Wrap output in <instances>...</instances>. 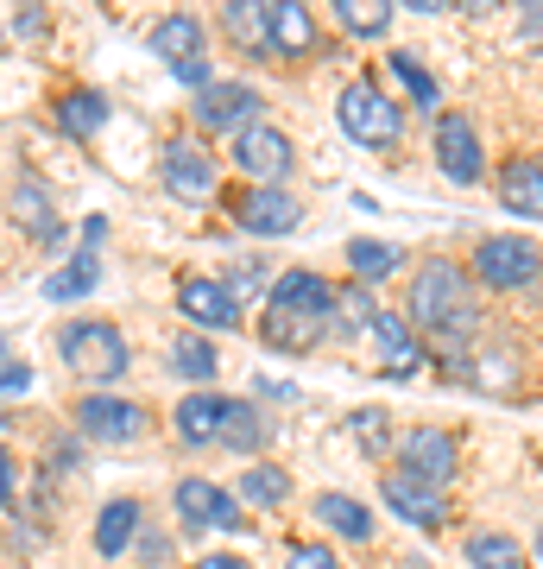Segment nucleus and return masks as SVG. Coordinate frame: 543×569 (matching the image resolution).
Masks as SVG:
<instances>
[{"label":"nucleus","instance_id":"obj_17","mask_svg":"<svg viewBox=\"0 0 543 569\" xmlns=\"http://www.w3.org/2000/svg\"><path fill=\"white\" fill-rule=\"evenodd\" d=\"M366 348H373V361L385 373H418V361H423V342H418V329L404 323V310H380L373 329H366Z\"/></svg>","mask_w":543,"mask_h":569},{"label":"nucleus","instance_id":"obj_42","mask_svg":"<svg viewBox=\"0 0 543 569\" xmlns=\"http://www.w3.org/2000/svg\"><path fill=\"white\" fill-rule=\"evenodd\" d=\"M82 241L101 247V241H108V222H101V216H89V222H82Z\"/></svg>","mask_w":543,"mask_h":569},{"label":"nucleus","instance_id":"obj_5","mask_svg":"<svg viewBox=\"0 0 543 569\" xmlns=\"http://www.w3.org/2000/svg\"><path fill=\"white\" fill-rule=\"evenodd\" d=\"M430 152H436V171L449 183H481L486 178V152H481V127L467 108H443L436 127H430Z\"/></svg>","mask_w":543,"mask_h":569},{"label":"nucleus","instance_id":"obj_11","mask_svg":"<svg viewBox=\"0 0 543 569\" xmlns=\"http://www.w3.org/2000/svg\"><path fill=\"white\" fill-rule=\"evenodd\" d=\"M260 108H265V96L253 89V82L215 77V82L197 96V102H190V114H197L202 133H247V127L260 121Z\"/></svg>","mask_w":543,"mask_h":569},{"label":"nucleus","instance_id":"obj_16","mask_svg":"<svg viewBox=\"0 0 543 569\" xmlns=\"http://www.w3.org/2000/svg\"><path fill=\"white\" fill-rule=\"evenodd\" d=\"M234 406L241 399H228V392H190L178 411H171V425H178V437L190 449H209V443H222V430H228V418H234Z\"/></svg>","mask_w":543,"mask_h":569},{"label":"nucleus","instance_id":"obj_44","mask_svg":"<svg viewBox=\"0 0 543 569\" xmlns=\"http://www.w3.org/2000/svg\"><path fill=\"white\" fill-rule=\"evenodd\" d=\"M0 430H7V411H0Z\"/></svg>","mask_w":543,"mask_h":569},{"label":"nucleus","instance_id":"obj_34","mask_svg":"<svg viewBox=\"0 0 543 569\" xmlns=\"http://www.w3.org/2000/svg\"><path fill=\"white\" fill-rule=\"evenodd\" d=\"M260 437H265V418H260V406H234V418H228V430H222V443L228 449H241V456H253L260 449Z\"/></svg>","mask_w":543,"mask_h":569},{"label":"nucleus","instance_id":"obj_30","mask_svg":"<svg viewBox=\"0 0 543 569\" xmlns=\"http://www.w3.org/2000/svg\"><path fill=\"white\" fill-rule=\"evenodd\" d=\"M13 216H26L39 241H58V216H51V197H44V183H39V178L13 183Z\"/></svg>","mask_w":543,"mask_h":569},{"label":"nucleus","instance_id":"obj_2","mask_svg":"<svg viewBox=\"0 0 543 569\" xmlns=\"http://www.w3.org/2000/svg\"><path fill=\"white\" fill-rule=\"evenodd\" d=\"M404 323L423 329L449 355H462L467 329H474V272L462 260H423L404 291Z\"/></svg>","mask_w":543,"mask_h":569},{"label":"nucleus","instance_id":"obj_1","mask_svg":"<svg viewBox=\"0 0 543 569\" xmlns=\"http://www.w3.org/2000/svg\"><path fill=\"white\" fill-rule=\"evenodd\" d=\"M322 336H335V279H322L310 266L279 272L260 305V342L279 355H310Z\"/></svg>","mask_w":543,"mask_h":569},{"label":"nucleus","instance_id":"obj_21","mask_svg":"<svg viewBox=\"0 0 543 569\" xmlns=\"http://www.w3.org/2000/svg\"><path fill=\"white\" fill-rule=\"evenodd\" d=\"M500 203L512 216L543 222V159H505L500 164Z\"/></svg>","mask_w":543,"mask_h":569},{"label":"nucleus","instance_id":"obj_6","mask_svg":"<svg viewBox=\"0 0 543 569\" xmlns=\"http://www.w3.org/2000/svg\"><path fill=\"white\" fill-rule=\"evenodd\" d=\"M537 272H543V253L524 234H486V241H474V279L486 291H524V284H537Z\"/></svg>","mask_w":543,"mask_h":569},{"label":"nucleus","instance_id":"obj_23","mask_svg":"<svg viewBox=\"0 0 543 569\" xmlns=\"http://www.w3.org/2000/svg\"><path fill=\"white\" fill-rule=\"evenodd\" d=\"M140 512L145 507L133 500V493H127V500H108V507L95 512V550L108 557V563L133 550V538H140Z\"/></svg>","mask_w":543,"mask_h":569},{"label":"nucleus","instance_id":"obj_10","mask_svg":"<svg viewBox=\"0 0 543 569\" xmlns=\"http://www.w3.org/2000/svg\"><path fill=\"white\" fill-rule=\"evenodd\" d=\"M77 430L89 443H140L145 437V406L140 399H121V392H82L70 406Z\"/></svg>","mask_w":543,"mask_h":569},{"label":"nucleus","instance_id":"obj_15","mask_svg":"<svg viewBox=\"0 0 543 569\" xmlns=\"http://www.w3.org/2000/svg\"><path fill=\"white\" fill-rule=\"evenodd\" d=\"M380 493H385V507L399 512L404 526H423V531H443L449 526V493L430 488V481H418V475H404V468L385 475Z\"/></svg>","mask_w":543,"mask_h":569},{"label":"nucleus","instance_id":"obj_22","mask_svg":"<svg viewBox=\"0 0 543 569\" xmlns=\"http://www.w3.org/2000/svg\"><path fill=\"white\" fill-rule=\"evenodd\" d=\"M222 32H228V44H241L253 58H272V7H260V0L222 7Z\"/></svg>","mask_w":543,"mask_h":569},{"label":"nucleus","instance_id":"obj_27","mask_svg":"<svg viewBox=\"0 0 543 569\" xmlns=\"http://www.w3.org/2000/svg\"><path fill=\"white\" fill-rule=\"evenodd\" d=\"M58 121L77 133V140H95L101 127H108V102H101L95 89H70V96H58Z\"/></svg>","mask_w":543,"mask_h":569},{"label":"nucleus","instance_id":"obj_28","mask_svg":"<svg viewBox=\"0 0 543 569\" xmlns=\"http://www.w3.org/2000/svg\"><path fill=\"white\" fill-rule=\"evenodd\" d=\"M348 266H354V279L361 284H380V279H392L404 266V247H392V241H348Z\"/></svg>","mask_w":543,"mask_h":569},{"label":"nucleus","instance_id":"obj_20","mask_svg":"<svg viewBox=\"0 0 543 569\" xmlns=\"http://www.w3.org/2000/svg\"><path fill=\"white\" fill-rule=\"evenodd\" d=\"M164 367L178 373V380H190V387H209V380H222V348L209 342V336H171V348H164Z\"/></svg>","mask_w":543,"mask_h":569},{"label":"nucleus","instance_id":"obj_33","mask_svg":"<svg viewBox=\"0 0 543 569\" xmlns=\"http://www.w3.org/2000/svg\"><path fill=\"white\" fill-rule=\"evenodd\" d=\"M335 26L354 32V39H385L392 26V7H366V0H335Z\"/></svg>","mask_w":543,"mask_h":569},{"label":"nucleus","instance_id":"obj_39","mask_svg":"<svg viewBox=\"0 0 543 569\" xmlns=\"http://www.w3.org/2000/svg\"><path fill=\"white\" fill-rule=\"evenodd\" d=\"M70 468H82V443L58 437V443H51V475H70Z\"/></svg>","mask_w":543,"mask_h":569},{"label":"nucleus","instance_id":"obj_18","mask_svg":"<svg viewBox=\"0 0 543 569\" xmlns=\"http://www.w3.org/2000/svg\"><path fill=\"white\" fill-rule=\"evenodd\" d=\"M316 44H322L316 13L298 7V0H279V7H272V58H284V63L316 58Z\"/></svg>","mask_w":543,"mask_h":569},{"label":"nucleus","instance_id":"obj_32","mask_svg":"<svg viewBox=\"0 0 543 569\" xmlns=\"http://www.w3.org/2000/svg\"><path fill=\"white\" fill-rule=\"evenodd\" d=\"M380 317V298H373V284H335V329H373Z\"/></svg>","mask_w":543,"mask_h":569},{"label":"nucleus","instance_id":"obj_45","mask_svg":"<svg viewBox=\"0 0 543 569\" xmlns=\"http://www.w3.org/2000/svg\"><path fill=\"white\" fill-rule=\"evenodd\" d=\"M0 348H7V336H0Z\"/></svg>","mask_w":543,"mask_h":569},{"label":"nucleus","instance_id":"obj_35","mask_svg":"<svg viewBox=\"0 0 543 569\" xmlns=\"http://www.w3.org/2000/svg\"><path fill=\"white\" fill-rule=\"evenodd\" d=\"M228 291H234V305H265V291H272V284H265V266L260 260H241V272H234V279H228Z\"/></svg>","mask_w":543,"mask_h":569},{"label":"nucleus","instance_id":"obj_12","mask_svg":"<svg viewBox=\"0 0 543 569\" xmlns=\"http://www.w3.org/2000/svg\"><path fill=\"white\" fill-rule=\"evenodd\" d=\"M399 468L404 475H418L430 488H449L455 481V468H462V443H455V430L443 425H418L399 437Z\"/></svg>","mask_w":543,"mask_h":569},{"label":"nucleus","instance_id":"obj_4","mask_svg":"<svg viewBox=\"0 0 543 569\" xmlns=\"http://www.w3.org/2000/svg\"><path fill=\"white\" fill-rule=\"evenodd\" d=\"M335 121H342V133L354 146H366V152H392V146L404 140V108L392 102L373 77L348 82L342 102H335Z\"/></svg>","mask_w":543,"mask_h":569},{"label":"nucleus","instance_id":"obj_41","mask_svg":"<svg viewBox=\"0 0 543 569\" xmlns=\"http://www.w3.org/2000/svg\"><path fill=\"white\" fill-rule=\"evenodd\" d=\"M190 569H253L247 557H234V550H209V557H197Z\"/></svg>","mask_w":543,"mask_h":569},{"label":"nucleus","instance_id":"obj_37","mask_svg":"<svg viewBox=\"0 0 543 569\" xmlns=\"http://www.w3.org/2000/svg\"><path fill=\"white\" fill-rule=\"evenodd\" d=\"M20 500V462H13V449L0 443V512H13Z\"/></svg>","mask_w":543,"mask_h":569},{"label":"nucleus","instance_id":"obj_9","mask_svg":"<svg viewBox=\"0 0 543 569\" xmlns=\"http://www.w3.org/2000/svg\"><path fill=\"white\" fill-rule=\"evenodd\" d=\"M171 507L183 512V526H190V531H247V526H253L247 507L234 500V488L209 481V475H183L178 493H171Z\"/></svg>","mask_w":543,"mask_h":569},{"label":"nucleus","instance_id":"obj_7","mask_svg":"<svg viewBox=\"0 0 543 569\" xmlns=\"http://www.w3.org/2000/svg\"><path fill=\"white\" fill-rule=\"evenodd\" d=\"M234 171H241L247 183H272V190H284V178L298 171V146H291L284 127L253 121L247 133H234Z\"/></svg>","mask_w":543,"mask_h":569},{"label":"nucleus","instance_id":"obj_40","mask_svg":"<svg viewBox=\"0 0 543 569\" xmlns=\"http://www.w3.org/2000/svg\"><path fill=\"white\" fill-rule=\"evenodd\" d=\"M26 387H32V367H13V361H0V392H26Z\"/></svg>","mask_w":543,"mask_h":569},{"label":"nucleus","instance_id":"obj_29","mask_svg":"<svg viewBox=\"0 0 543 569\" xmlns=\"http://www.w3.org/2000/svg\"><path fill=\"white\" fill-rule=\"evenodd\" d=\"M467 563L474 569H524V545L505 531H467Z\"/></svg>","mask_w":543,"mask_h":569},{"label":"nucleus","instance_id":"obj_19","mask_svg":"<svg viewBox=\"0 0 543 569\" xmlns=\"http://www.w3.org/2000/svg\"><path fill=\"white\" fill-rule=\"evenodd\" d=\"M322 519V526L335 531V538H348V545H373V531H380V519H373V507L366 500H354V493H316V507H310Z\"/></svg>","mask_w":543,"mask_h":569},{"label":"nucleus","instance_id":"obj_38","mask_svg":"<svg viewBox=\"0 0 543 569\" xmlns=\"http://www.w3.org/2000/svg\"><path fill=\"white\" fill-rule=\"evenodd\" d=\"M284 569H342V557H335L329 545H298Z\"/></svg>","mask_w":543,"mask_h":569},{"label":"nucleus","instance_id":"obj_26","mask_svg":"<svg viewBox=\"0 0 543 569\" xmlns=\"http://www.w3.org/2000/svg\"><path fill=\"white\" fill-rule=\"evenodd\" d=\"M95 284H101V260H95V247H82V253H70V266H58L44 279V298L51 305H70V298H89Z\"/></svg>","mask_w":543,"mask_h":569},{"label":"nucleus","instance_id":"obj_14","mask_svg":"<svg viewBox=\"0 0 543 569\" xmlns=\"http://www.w3.org/2000/svg\"><path fill=\"white\" fill-rule=\"evenodd\" d=\"M178 310L197 323V336H209V329H241V305H234V291H228V279H209V272H190V279H178Z\"/></svg>","mask_w":543,"mask_h":569},{"label":"nucleus","instance_id":"obj_43","mask_svg":"<svg viewBox=\"0 0 543 569\" xmlns=\"http://www.w3.org/2000/svg\"><path fill=\"white\" fill-rule=\"evenodd\" d=\"M537 563H543V531H537Z\"/></svg>","mask_w":543,"mask_h":569},{"label":"nucleus","instance_id":"obj_36","mask_svg":"<svg viewBox=\"0 0 543 569\" xmlns=\"http://www.w3.org/2000/svg\"><path fill=\"white\" fill-rule=\"evenodd\" d=\"M171 77H178L183 89H197V96H202V89L215 82V63H209V58H183V63H171Z\"/></svg>","mask_w":543,"mask_h":569},{"label":"nucleus","instance_id":"obj_13","mask_svg":"<svg viewBox=\"0 0 543 569\" xmlns=\"http://www.w3.org/2000/svg\"><path fill=\"white\" fill-rule=\"evenodd\" d=\"M164 190L171 197H183V203H209L215 197V178H222V164H215V152L197 140V133H183V140L164 146Z\"/></svg>","mask_w":543,"mask_h":569},{"label":"nucleus","instance_id":"obj_3","mask_svg":"<svg viewBox=\"0 0 543 569\" xmlns=\"http://www.w3.org/2000/svg\"><path fill=\"white\" fill-rule=\"evenodd\" d=\"M58 355L77 380H89V387H114L127 367H133V348H127L121 323H108V317H77V323H63Z\"/></svg>","mask_w":543,"mask_h":569},{"label":"nucleus","instance_id":"obj_24","mask_svg":"<svg viewBox=\"0 0 543 569\" xmlns=\"http://www.w3.org/2000/svg\"><path fill=\"white\" fill-rule=\"evenodd\" d=\"M145 44H152V58H164V63L202 58V20L197 13H171V20H159L145 32Z\"/></svg>","mask_w":543,"mask_h":569},{"label":"nucleus","instance_id":"obj_25","mask_svg":"<svg viewBox=\"0 0 543 569\" xmlns=\"http://www.w3.org/2000/svg\"><path fill=\"white\" fill-rule=\"evenodd\" d=\"M234 500H241V507H253V512H272V507H284V500H291V475H284L279 462H253L241 475Z\"/></svg>","mask_w":543,"mask_h":569},{"label":"nucleus","instance_id":"obj_31","mask_svg":"<svg viewBox=\"0 0 543 569\" xmlns=\"http://www.w3.org/2000/svg\"><path fill=\"white\" fill-rule=\"evenodd\" d=\"M385 70L404 82V96H411L418 108H443V89H436V77H430V70H423L411 51H392V58H385Z\"/></svg>","mask_w":543,"mask_h":569},{"label":"nucleus","instance_id":"obj_8","mask_svg":"<svg viewBox=\"0 0 543 569\" xmlns=\"http://www.w3.org/2000/svg\"><path fill=\"white\" fill-rule=\"evenodd\" d=\"M228 216H234V228H241V234H253V241H284V234L303 222V203L291 197V190L247 183V190H234V197H228Z\"/></svg>","mask_w":543,"mask_h":569}]
</instances>
